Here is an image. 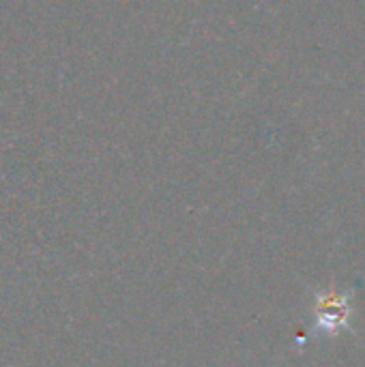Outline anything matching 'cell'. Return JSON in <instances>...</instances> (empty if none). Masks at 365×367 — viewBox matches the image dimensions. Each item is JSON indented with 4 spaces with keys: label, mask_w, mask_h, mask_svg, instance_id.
<instances>
[{
    "label": "cell",
    "mask_w": 365,
    "mask_h": 367,
    "mask_svg": "<svg viewBox=\"0 0 365 367\" xmlns=\"http://www.w3.org/2000/svg\"><path fill=\"white\" fill-rule=\"evenodd\" d=\"M344 297H327V301L320 303L318 307V318L325 322L327 329H335L337 322H344Z\"/></svg>",
    "instance_id": "1"
}]
</instances>
